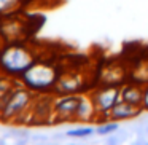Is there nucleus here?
Returning a JSON list of instances; mask_svg holds the SVG:
<instances>
[{"instance_id": "6", "label": "nucleus", "mask_w": 148, "mask_h": 145, "mask_svg": "<svg viewBox=\"0 0 148 145\" xmlns=\"http://www.w3.org/2000/svg\"><path fill=\"white\" fill-rule=\"evenodd\" d=\"M53 99L54 94H35L32 100V123L30 128H49L53 126Z\"/></svg>"}, {"instance_id": "17", "label": "nucleus", "mask_w": 148, "mask_h": 145, "mask_svg": "<svg viewBox=\"0 0 148 145\" xmlns=\"http://www.w3.org/2000/svg\"><path fill=\"white\" fill-rule=\"evenodd\" d=\"M5 137H11V139H30V132H27L24 128H21V126H18V129L14 132H10V134H3Z\"/></svg>"}, {"instance_id": "18", "label": "nucleus", "mask_w": 148, "mask_h": 145, "mask_svg": "<svg viewBox=\"0 0 148 145\" xmlns=\"http://www.w3.org/2000/svg\"><path fill=\"white\" fill-rule=\"evenodd\" d=\"M142 109L145 113H148V83L143 85V97H142Z\"/></svg>"}, {"instance_id": "2", "label": "nucleus", "mask_w": 148, "mask_h": 145, "mask_svg": "<svg viewBox=\"0 0 148 145\" xmlns=\"http://www.w3.org/2000/svg\"><path fill=\"white\" fill-rule=\"evenodd\" d=\"M59 74H61V70L56 65L37 59L18 80L35 94H45V93L53 94Z\"/></svg>"}, {"instance_id": "1", "label": "nucleus", "mask_w": 148, "mask_h": 145, "mask_svg": "<svg viewBox=\"0 0 148 145\" xmlns=\"http://www.w3.org/2000/svg\"><path fill=\"white\" fill-rule=\"evenodd\" d=\"M38 59L35 49L24 42H8L0 48V74L14 80L21 77Z\"/></svg>"}, {"instance_id": "7", "label": "nucleus", "mask_w": 148, "mask_h": 145, "mask_svg": "<svg viewBox=\"0 0 148 145\" xmlns=\"http://www.w3.org/2000/svg\"><path fill=\"white\" fill-rule=\"evenodd\" d=\"M86 78L77 70H65L59 74L53 94H84L86 93Z\"/></svg>"}, {"instance_id": "19", "label": "nucleus", "mask_w": 148, "mask_h": 145, "mask_svg": "<svg viewBox=\"0 0 148 145\" xmlns=\"http://www.w3.org/2000/svg\"><path fill=\"white\" fill-rule=\"evenodd\" d=\"M30 140L32 142H46L48 140V135H45V134H34V135H30Z\"/></svg>"}, {"instance_id": "8", "label": "nucleus", "mask_w": 148, "mask_h": 145, "mask_svg": "<svg viewBox=\"0 0 148 145\" xmlns=\"http://www.w3.org/2000/svg\"><path fill=\"white\" fill-rule=\"evenodd\" d=\"M24 30H26V27L19 18H13L11 14L0 18V38L3 40V43L21 40Z\"/></svg>"}, {"instance_id": "15", "label": "nucleus", "mask_w": 148, "mask_h": 145, "mask_svg": "<svg viewBox=\"0 0 148 145\" xmlns=\"http://www.w3.org/2000/svg\"><path fill=\"white\" fill-rule=\"evenodd\" d=\"M23 5V0H0V18H5L16 11Z\"/></svg>"}, {"instance_id": "5", "label": "nucleus", "mask_w": 148, "mask_h": 145, "mask_svg": "<svg viewBox=\"0 0 148 145\" xmlns=\"http://www.w3.org/2000/svg\"><path fill=\"white\" fill-rule=\"evenodd\" d=\"M83 94H54L53 99V126L73 123L77 107Z\"/></svg>"}, {"instance_id": "4", "label": "nucleus", "mask_w": 148, "mask_h": 145, "mask_svg": "<svg viewBox=\"0 0 148 145\" xmlns=\"http://www.w3.org/2000/svg\"><path fill=\"white\" fill-rule=\"evenodd\" d=\"M94 107L97 110V121L108 120V113L121 100V86L119 85H100L89 93Z\"/></svg>"}, {"instance_id": "16", "label": "nucleus", "mask_w": 148, "mask_h": 145, "mask_svg": "<svg viewBox=\"0 0 148 145\" xmlns=\"http://www.w3.org/2000/svg\"><path fill=\"white\" fill-rule=\"evenodd\" d=\"M16 81L18 80H14V78L7 77V75H3V74H0V100L3 99L5 94H7L8 91L14 86V83H16Z\"/></svg>"}, {"instance_id": "13", "label": "nucleus", "mask_w": 148, "mask_h": 145, "mask_svg": "<svg viewBox=\"0 0 148 145\" xmlns=\"http://www.w3.org/2000/svg\"><path fill=\"white\" fill-rule=\"evenodd\" d=\"M119 128H121V123L105 120V121H100L99 124H96V134L97 135H110L113 132L119 131Z\"/></svg>"}, {"instance_id": "9", "label": "nucleus", "mask_w": 148, "mask_h": 145, "mask_svg": "<svg viewBox=\"0 0 148 145\" xmlns=\"http://www.w3.org/2000/svg\"><path fill=\"white\" fill-rule=\"evenodd\" d=\"M143 109L142 105H134V104H129V102H124V100H119L108 113V120L112 121H118V123H123V121H132V120H137L138 116L143 115Z\"/></svg>"}, {"instance_id": "10", "label": "nucleus", "mask_w": 148, "mask_h": 145, "mask_svg": "<svg viewBox=\"0 0 148 145\" xmlns=\"http://www.w3.org/2000/svg\"><path fill=\"white\" fill-rule=\"evenodd\" d=\"M91 121H97V110L94 107V102L91 99L89 93H84L77 107L73 123H91Z\"/></svg>"}, {"instance_id": "3", "label": "nucleus", "mask_w": 148, "mask_h": 145, "mask_svg": "<svg viewBox=\"0 0 148 145\" xmlns=\"http://www.w3.org/2000/svg\"><path fill=\"white\" fill-rule=\"evenodd\" d=\"M35 93L24 86L19 80L14 83V86L5 94V97L0 100V123L2 124H11L16 116L23 112L30 109Z\"/></svg>"}, {"instance_id": "20", "label": "nucleus", "mask_w": 148, "mask_h": 145, "mask_svg": "<svg viewBox=\"0 0 148 145\" xmlns=\"http://www.w3.org/2000/svg\"><path fill=\"white\" fill-rule=\"evenodd\" d=\"M65 137H67L65 134H54V135H53V139H54V140H64Z\"/></svg>"}, {"instance_id": "11", "label": "nucleus", "mask_w": 148, "mask_h": 145, "mask_svg": "<svg viewBox=\"0 0 148 145\" xmlns=\"http://www.w3.org/2000/svg\"><path fill=\"white\" fill-rule=\"evenodd\" d=\"M143 85L138 83H123L121 85V100L134 105H142Z\"/></svg>"}, {"instance_id": "14", "label": "nucleus", "mask_w": 148, "mask_h": 145, "mask_svg": "<svg viewBox=\"0 0 148 145\" xmlns=\"http://www.w3.org/2000/svg\"><path fill=\"white\" fill-rule=\"evenodd\" d=\"M92 134H96V126H80V128L70 129L65 132V135L72 139H86L91 137Z\"/></svg>"}, {"instance_id": "12", "label": "nucleus", "mask_w": 148, "mask_h": 145, "mask_svg": "<svg viewBox=\"0 0 148 145\" xmlns=\"http://www.w3.org/2000/svg\"><path fill=\"white\" fill-rule=\"evenodd\" d=\"M126 75H124V69L123 67H105L103 74L100 77V83L102 85H119L121 86L124 81Z\"/></svg>"}]
</instances>
